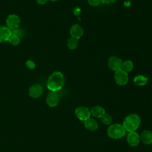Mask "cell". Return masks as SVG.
Here are the masks:
<instances>
[{
    "mask_svg": "<svg viewBox=\"0 0 152 152\" xmlns=\"http://www.w3.org/2000/svg\"><path fill=\"white\" fill-rule=\"evenodd\" d=\"M7 27L9 28L11 30H14L18 28L20 23V19L19 17L16 14L10 15L6 20Z\"/></svg>",
    "mask_w": 152,
    "mask_h": 152,
    "instance_id": "obj_6",
    "label": "cell"
},
{
    "mask_svg": "<svg viewBox=\"0 0 152 152\" xmlns=\"http://www.w3.org/2000/svg\"><path fill=\"white\" fill-rule=\"evenodd\" d=\"M75 113L77 118L83 122L89 119L91 115L90 110H89V109L85 106H79L77 107Z\"/></svg>",
    "mask_w": 152,
    "mask_h": 152,
    "instance_id": "obj_4",
    "label": "cell"
},
{
    "mask_svg": "<svg viewBox=\"0 0 152 152\" xmlns=\"http://www.w3.org/2000/svg\"><path fill=\"white\" fill-rule=\"evenodd\" d=\"M116 0H101V2L103 4H113L115 2Z\"/></svg>",
    "mask_w": 152,
    "mask_h": 152,
    "instance_id": "obj_25",
    "label": "cell"
},
{
    "mask_svg": "<svg viewBox=\"0 0 152 152\" xmlns=\"http://www.w3.org/2000/svg\"><path fill=\"white\" fill-rule=\"evenodd\" d=\"M8 42H10V43L11 45H12L13 46H17L20 43V39L15 35L11 34V36H10V39L8 40Z\"/></svg>",
    "mask_w": 152,
    "mask_h": 152,
    "instance_id": "obj_21",
    "label": "cell"
},
{
    "mask_svg": "<svg viewBox=\"0 0 152 152\" xmlns=\"http://www.w3.org/2000/svg\"><path fill=\"white\" fill-rule=\"evenodd\" d=\"M125 134V129L123 125L119 124L111 125L107 129V134L109 137L113 139L122 138Z\"/></svg>",
    "mask_w": 152,
    "mask_h": 152,
    "instance_id": "obj_3",
    "label": "cell"
},
{
    "mask_svg": "<svg viewBox=\"0 0 152 152\" xmlns=\"http://www.w3.org/2000/svg\"><path fill=\"white\" fill-rule=\"evenodd\" d=\"M11 36V30L5 26H0V42L8 41Z\"/></svg>",
    "mask_w": 152,
    "mask_h": 152,
    "instance_id": "obj_12",
    "label": "cell"
},
{
    "mask_svg": "<svg viewBox=\"0 0 152 152\" xmlns=\"http://www.w3.org/2000/svg\"><path fill=\"white\" fill-rule=\"evenodd\" d=\"M141 123L140 116L135 113L129 114L124 119L123 122V126L125 129L128 132H134L138 129Z\"/></svg>",
    "mask_w": 152,
    "mask_h": 152,
    "instance_id": "obj_2",
    "label": "cell"
},
{
    "mask_svg": "<svg viewBox=\"0 0 152 152\" xmlns=\"http://www.w3.org/2000/svg\"><path fill=\"white\" fill-rule=\"evenodd\" d=\"M88 2L90 5L93 7H96L100 4L101 0H88Z\"/></svg>",
    "mask_w": 152,
    "mask_h": 152,
    "instance_id": "obj_23",
    "label": "cell"
},
{
    "mask_svg": "<svg viewBox=\"0 0 152 152\" xmlns=\"http://www.w3.org/2000/svg\"><path fill=\"white\" fill-rule=\"evenodd\" d=\"M84 126L88 130L95 131L98 128V123L95 119L90 118L84 121Z\"/></svg>",
    "mask_w": 152,
    "mask_h": 152,
    "instance_id": "obj_14",
    "label": "cell"
},
{
    "mask_svg": "<svg viewBox=\"0 0 152 152\" xmlns=\"http://www.w3.org/2000/svg\"><path fill=\"white\" fill-rule=\"evenodd\" d=\"M26 66L30 69H33L36 68V64L35 63L31 61V60H28L26 62Z\"/></svg>",
    "mask_w": 152,
    "mask_h": 152,
    "instance_id": "obj_22",
    "label": "cell"
},
{
    "mask_svg": "<svg viewBox=\"0 0 152 152\" xmlns=\"http://www.w3.org/2000/svg\"><path fill=\"white\" fill-rule=\"evenodd\" d=\"M81 12V9L79 7H75L74 10V14L76 16H78Z\"/></svg>",
    "mask_w": 152,
    "mask_h": 152,
    "instance_id": "obj_24",
    "label": "cell"
},
{
    "mask_svg": "<svg viewBox=\"0 0 152 152\" xmlns=\"http://www.w3.org/2000/svg\"><path fill=\"white\" fill-rule=\"evenodd\" d=\"M43 93V89L39 84H34L31 86L28 90L29 95L32 98L39 97Z\"/></svg>",
    "mask_w": 152,
    "mask_h": 152,
    "instance_id": "obj_10",
    "label": "cell"
},
{
    "mask_svg": "<svg viewBox=\"0 0 152 152\" xmlns=\"http://www.w3.org/2000/svg\"><path fill=\"white\" fill-rule=\"evenodd\" d=\"M48 0H36V2L37 4H40V5H43L45 4Z\"/></svg>",
    "mask_w": 152,
    "mask_h": 152,
    "instance_id": "obj_26",
    "label": "cell"
},
{
    "mask_svg": "<svg viewBox=\"0 0 152 152\" xmlns=\"http://www.w3.org/2000/svg\"><path fill=\"white\" fill-rule=\"evenodd\" d=\"M140 139L145 144H150L152 143V132L145 130L142 132L140 135Z\"/></svg>",
    "mask_w": 152,
    "mask_h": 152,
    "instance_id": "obj_13",
    "label": "cell"
},
{
    "mask_svg": "<svg viewBox=\"0 0 152 152\" xmlns=\"http://www.w3.org/2000/svg\"><path fill=\"white\" fill-rule=\"evenodd\" d=\"M90 113L94 117L101 118L105 113V110L102 106H95L92 107Z\"/></svg>",
    "mask_w": 152,
    "mask_h": 152,
    "instance_id": "obj_15",
    "label": "cell"
},
{
    "mask_svg": "<svg viewBox=\"0 0 152 152\" xmlns=\"http://www.w3.org/2000/svg\"><path fill=\"white\" fill-rule=\"evenodd\" d=\"M122 61L116 56H112L109 59L108 66L113 71H117L121 69Z\"/></svg>",
    "mask_w": 152,
    "mask_h": 152,
    "instance_id": "obj_7",
    "label": "cell"
},
{
    "mask_svg": "<svg viewBox=\"0 0 152 152\" xmlns=\"http://www.w3.org/2000/svg\"><path fill=\"white\" fill-rule=\"evenodd\" d=\"M114 78L116 84L119 86H124L127 84L129 78L128 73L125 72L122 69H119L115 71Z\"/></svg>",
    "mask_w": 152,
    "mask_h": 152,
    "instance_id": "obj_5",
    "label": "cell"
},
{
    "mask_svg": "<svg viewBox=\"0 0 152 152\" xmlns=\"http://www.w3.org/2000/svg\"><path fill=\"white\" fill-rule=\"evenodd\" d=\"M101 121L104 125H109L112 122V117L108 113H104L101 117Z\"/></svg>",
    "mask_w": 152,
    "mask_h": 152,
    "instance_id": "obj_19",
    "label": "cell"
},
{
    "mask_svg": "<svg viewBox=\"0 0 152 152\" xmlns=\"http://www.w3.org/2000/svg\"><path fill=\"white\" fill-rule=\"evenodd\" d=\"M46 103L50 107L56 106L59 101V98L58 94L56 92L51 91L50 92L46 97Z\"/></svg>",
    "mask_w": 152,
    "mask_h": 152,
    "instance_id": "obj_8",
    "label": "cell"
},
{
    "mask_svg": "<svg viewBox=\"0 0 152 152\" xmlns=\"http://www.w3.org/2000/svg\"><path fill=\"white\" fill-rule=\"evenodd\" d=\"M147 81L148 78L142 75H138L134 78V83L138 86H144L147 84Z\"/></svg>",
    "mask_w": 152,
    "mask_h": 152,
    "instance_id": "obj_16",
    "label": "cell"
},
{
    "mask_svg": "<svg viewBox=\"0 0 152 152\" xmlns=\"http://www.w3.org/2000/svg\"><path fill=\"white\" fill-rule=\"evenodd\" d=\"M78 46V39L71 37L67 41V46L69 49L74 50Z\"/></svg>",
    "mask_w": 152,
    "mask_h": 152,
    "instance_id": "obj_18",
    "label": "cell"
},
{
    "mask_svg": "<svg viewBox=\"0 0 152 152\" xmlns=\"http://www.w3.org/2000/svg\"><path fill=\"white\" fill-rule=\"evenodd\" d=\"M64 81V75L61 72H54L49 76L48 80L47 87L51 91L56 92L62 88Z\"/></svg>",
    "mask_w": 152,
    "mask_h": 152,
    "instance_id": "obj_1",
    "label": "cell"
},
{
    "mask_svg": "<svg viewBox=\"0 0 152 152\" xmlns=\"http://www.w3.org/2000/svg\"><path fill=\"white\" fill-rule=\"evenodd\" d=\"M133 67H134L133 62L130 60H126L122 62L121 69L125 71V72L128 73L132 70Z\"/></svg>",
    "mask_w": 152,
    "mask_h": 152,
    "instance_id": "obj_17",
    "label": "cell"
},
{
    "mask_svg": "<svg viewBox=\"0 0 152 152\" xmlns=\"http://www.w3.org/2000/svg\"><path fill=\"white\" fill-rule=\"evenodd\" d=\"M11 34L15 35L18 37H19L20 39H21L24 36V31L23 30L17 28L11 30Z\"/></svg>",
    "mask_w": 152,
    "mask_h": 152,
    "instance_id": "obj_20",
    "label": "cell"
},
{
    "mask_svg": "<svg viewBox=\"0 0 152 152\" xmlns=\"http://www.w3.org/2000/svg\"><path fill=\"white\" fill-rule=\"evenodd\" d=\"M72 37L79 39L83 35V29L79 24H74L71 26L69 31Z\"/></svg>",
    "mask_w": 152,
    "mask_h": 152,
    "instance_id": "obj_9",
    "label": "cell"
},
{
    "mask_svg": "<svg viewBox=\"0 0 152 152\" xmlns=\"http://www.w3.org/2000/svg\"><path fill=\"white\" fill-rule=\"evenodd\" d=\"M140 137L136 132H130L127 136V141L128 144L132 147L137 146L140 143Z\"/></svg>",
    "mask_w": 152,
    "mask_h": 152,
    "instance_id": "obj_11",
    "label": "cell"
},
{
    "mask_svg": "<svg viewBox=\"0 0 152 152\" xmlns=\"http://www.w3.org/2000/svg\"><path fill=\"white\" fill-rule=\"evenodd\" d=\"M50 1H58V0H50Z\"/></svg>",
    "mask_w": 152,
    "mask_h": 152,
    "instance_id": "obj_27",
    "label": "cell"
}]
</instances>
